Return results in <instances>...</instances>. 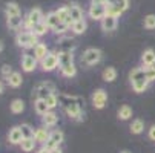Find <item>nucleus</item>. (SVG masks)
Returning a JSON list of instances; mask_svg holds the SVG:
<instances>
[{
  "label": "nucleus",
  "instance_id": "obj_1",
  "mask_svg": "<svg viewBox=\"0 0 155 153\" xmlns=\"http://www.w3.org/2000/svg\"><path fill=\"white\" fill-rule=\"evenodd\" d=\"M58 101H60V106L63 107V110L66 112V115L69 118L77 120V121L83 120V104L84 103L80 97L61 94V95H58Z\"/></svg>",
  "mask_w": 155,
  "mask_h": 153
},
{
  "label": "nucleus",
  "instance_id": "obj_2",
  "mask_svg": "<svg viewBox=\"0 0 155 153\" xmlns=\"http://www.w3.org/2000/svg\"><path fill=\"white\" fill-rule=\"evenodd\" d=\"M129 80H130L132 91H134L135 94H143L149 87V84H150L147 81V78H146V74H144V68L143 66L132 69L130 74H129Z\"/></svg>",
  "mask_w": 155,
  "mask_h": 153
},
{
  "label": "nucleus",
  "instance_id": "obj_3",
  "mask_svg": "<svg viewBox=\"0 0 155 153\" xmlns=\"http://www.w3.org/2000/svg\"><path fill=\"white\" fill-rule=\"evenodd\" d=\"M15 43L17 46L23 49H34L40 41H38V37L32 31H20L15 35Z\"/></svg>",
  "mask_w": 155,
  "mask_h": 153
},
{
  "label": "nucleus",
  "instance_id": "obj_4",
  "mask_svg": "<svg viewBox=\"0 0 155 153\" xmlns=\"http://www.w3.org/2000/svg\"><path fill=\"white\" fill-rule=\"evenodd\" d=\"M54 92H55V86L52 83H46L45 81V83H40V84H37L34 87L32 98H34V101L35 100H45L48 95H51Z\"/></svg>",
  "mask_w": 155,
  "mask_h": 153
},
{
  "label": "nucleus",
  "instance_id": "obj_5",
  "mask_svg": "<svg viewBox=\"0 0 155 153\" xmlns=\"http://www.w3.org/2000/svg\"><path fill=\"white\" fill-rule=\"evenodd\" d=\"M101 57H103V54H101L100 49H97V48H87L83 52V55H81V61L84 64H87V66H95V64H98L101 61Z\"/></svg>",
  "mask_w": 155,
  "mask_h": 153
},
{
  "label": "nucleus",
  "instance_id": "obj_6",
  "mask_svg": "<svg viewBox=\"0 0 155 153\" xmlns=\"http://www.w3.org/2000/svg\"><path fill=\"white\" fill-rule=\"evenodd\" d=\"M40 66L45 72H52L57 68H60V60H58V54L57 52H49L45 58L40 61Z\"/></svg>",
  "mask_w": 155,
  "mask_h": 153
},
{
  "label": "nucleus",
  "instance_id": "obj_7",
  "mask_svg": "<svg viewBox=\"0 0 155 153\" xmlns=\"http://www.w3.org/2000/svg\"><path fill=\"white\" fill-rule=\"evenodd\" d=\"M63 139H64L63 132H61V130H58V129H54L52 132H51V135H49V139L46 141V144L43 145V147H46L48 150H54V148L60 147V144L63 142Z\"/></svg>",
  "mask_w": 155,
  "mask_h": 153
},
{
  "label": "nucleus",
  "instance_id": "obj_8",
  "mask_svg": "<svg viewBox=\"0 0 155 153\" xmlns=\"http://www.w3.org/2000/svg\"><path fill=\"white\" fill-rule=\"evenodd\" d=\"M106 103H107V94H106V91L104 89H97L92 94V106L100 110V109H104Z\"/></svg>",
  "mask_w": 155,
  "mask_h": 153
},
{
  "label": "nucleus",
  "instance_id": "obj_9",
  "mask_svg": "<svg viewBox=\"0 0 155 153\" xmlns=\"http://www.w3.org/2000/svg\"><path fill=\"white\" fill-rule=\"evenodd\" d=\"M37 58L31 54H23L21 57V69L25 72H34L37 69Z\"/></svg>",
  "mask_w": 155,
  "mask_h": 153
},
{
  "label": "nucleus",
  "instance_id": "obj_10",
  "mask_svg": "<svg viewBox=\"0 0 155 153\" xmlns=\"http://www.w3.org/2000/svg\"><path fill=\"white\" fill-rule=\"evenodd\" d=\"M87 15L92 20H103L106 17V5H91L87 9Z\"/></svg>",
  "mask_w": 155,
  "mask_h": 153
},
{
  "label": "nucleus",
  "instance_id": "obj_11",
  "mask_svg": "<svg viewBox=\"0 0 155 153\" xmlns=\"http://www.w3.org/2000/svg\"><path fill=\"white\" fill-rule=\"evenodd\" d=\"M49 135H51V132L48 130V127L41 126V127L35 129V133H34V139H35V142H37V144H41V145H45V144H46V141L49 139Z\"/></svg>",
  "mask_w": 155,
  "mask_h": 153
},
{
  "label": "nucleus",
  "instance_id": "obj_12",
  "mask_svg": "<svg viewBox=\"0 0 155 153\" xmlns=\"http://www.w3.org/2000/svg\"><path fill=\"white\" fill-rule=\"evenodd\" d=\"M55 14H57V17H58V20L61 21V23L68 25L69 28L72 26L74 20H72L71 15H69V6H60V8L55 11Z\"/></svg>",
  "mask_w": 155,
  "mask_h": 153
},
{
  "label": "nucleus",
  "instance_id": "obj_13",
  "mask_svg": "<svg viewBox=\"0 0 155 153\" xmlns=\"http://www.w3.org/2000/svg\"><path fill=\"white\" fill-rule=\"evenodd\" d=\"M58 60H60V69L69 66V64H74V51H60Z\"/></svg>",
  "mask_w": 155,
  "mask_h": 153
},
{
  "label": "nucleus",
  "instance_id": "obj_14",
  "mask_svg": "<svg viewBox=\"0 0 155 153\" xmlns=\"http://www.w3.org/2000/svg\"><path fill=\"white\" fill-rule=\"evenodd\" d=\"M100 25H101V29H103L104 32H112V31H115V28H117V17L106 15V17L100 21Z\"/></svg>",
  "mask_w": 155,
  "mask_h": 153
},
{
  "label": "nucleus",
  "instance_id": "obj_15",
  "mask_svg": "<svg viewBox=\"0 0 155 153\" xmlns=\"http://www.w3.org/2000/svg\"><path fill=\"white\" fill-rule=\"evenodd\" d=\"M8 141L14 145L20 144L21 141H23V135H21V130H20V126H15L9 130V133H8Z\"/></svg>",
  "mask_w": 155,
  "mask_h": 153
},
{
  "label": "nucleus",
  "instance_id": "obj_16",
  "mask_svg": "<svg viewBox=\"0 0 155 153\" xmlns=\"http://www.w3.org/2000/svg\"><path fill=\"white\" fill-rule=\"evenodd\" d=\"M141 64H143V68L155 66V51L153 49H146L141 54Z\"/></svg>",
  "mask_w": 155,
  "mask_h": 153
},
{
  "label": "nucleus",
  "instance_id": "obj_17",
  "mask_svg": "<svg viewBox=\"0 0 155 153\" xmlns=\"http://www.w3.org/2000/svg\"><path fill=\"white\" fill-rule=\"evenodd\" d=\"M58 121V115L54 112V110H49L48 113H45L41 116V124L45 127H54Z\"/></svg>",
  "mask_w": 155,
  "mask_h": 153
},
{
  "label": "nucleus",
  "instance_id": "obj_18",
  "mask_svg": "<svg viewBox=\"0 0 155 153\" xmlns=\"http://www.w3.org/2000/svg\"><path fill=\"white\" fill-rule=\"evenodd\" d=\"M6 25L12 31H18L20 28H23V17L21 15H14V17H6Z\"/></svg>",
  "mask_w": 155,
  "mask_h": 153
},
{
  "label": "nucleus",
  "instance_id": "obj_19",
  "mask_svg": "<svg viewBox=\"0 0 155 153\" xmlns=\"http://www.w3.org/2000/svg\"><path fill=\"white\" fill-rule=\"evenodd\" d=\"M49 54V49H48V46L45 45V43H38V45L34 48V57L37 58V61H41L43 58H45L46 55Z\"/></svg>",
  "mask_w": 155,
  "mask_h": 153
},
{
  "label": "nucleus",
  "instance_id": "obj_20",
  "mask_svg": "<svg viewBox=\"0 0 155 153\" xmlns=\"http://www.w3.org/2000/svg\"><path fill=\"white\" fill-rule=\"evenodd\" d=\"M43 21H45V23L49 26V29H52V31L61 23V21L58 20V17H57V14H55V11L54 12H48L45 15V18H43Z\"/></svg>",
  "mask_w": 155,
  "mask_h": 153
},
{
  "label": "nucleus",
  "instance_id": "obj_21",
  "mask_svg": "<svg viewBox=\"0 0 155 153\" xmlns=\"http://www.w3.org/2000/svg\"><path fill=\"white\" fill-rule=\"evenodd\" d=\"M68 6H69V15H71V18H72L74 21L84 18V17H83V9H81V6H80L78 3H71V5H68Z\"/></svg>",
  "mask_w": 155,
  "mask_h": 153
},
{
  "label": "nucleus",
  "instance_id": "obj_22",
  "mask_svg": "<svg viewBox=\"0 0 155 153\" xmlns=\"http://www.w3.org/2000/svg\"><path fill=\"white\" fill-rule=\"evenodd\" d=\"M86 29H87V23H86V20H84V18L74 21L72 26H71V31H72L75 35H81V34H84Z\"/></svg>",
  "mask_w": 155,
  "mask_h": 153
},
{
  "label": "nucleus",
  "instance_id": "obj_23",
  "mask_svg": "<svg viewBox=\"0 0 155 153\" xmlns=\"http://www.w3.org/2000/svg\"><path fill=\"white\" fill-rule=\"evenodd\" d=\"M6 81H8V86H9V87H14V89H17V87H20L21 83H23V77H21L20 72H12Z\"/></svg>",
  "mask_w": 155,
  "mask_h": 153
},
{
  "label": "nucleus",
  "instance_id": "obj_24",
  "mask_svg": "<svg viewBox=\"0 0 155 153\" xmlns=\"http://www.w3.org/2000/svg\"><path fill=\"white\" fill-rule=\"evenodd\" d=\"M34 110H35L37 115L43 116L45 113L49 112V107H48V104H46L45 100H35V101H34Z\"/></svg>",
  "mask_w": 155,
  "mask_h": 153
},
{
  "label": "nucleus",
  "instance_id": "obj_25",
  "mask_svg": "<svg viewBox=\"0 0 155 153\" xmlns=\"http://www.w3.org/2000/svg\"><path fill=\"white\" fill-rule=\"evenodd\" d=\"M5 14L6 17H14V15H21L20 14V6L15 2H8L5 5Z\"/></svg>",
  "mask_w": 155,
  "mask_h": 153
},
{
  "label": "nucleus",
  "instance_id": "obj_26",
  "mask_svg": "<svg viewBox=\"0 0 155 153\" xmlns=\"http://www.w3.org/2000/svg\"><path fill=\"white\" fill-rule=\"evenodd\" d=\"M23 110H25V101L21 98L12 100V103H11V112L15 113V115H20Z\"/></svg>",
  "mask_w": 155,
  "mask_h": 153
},
{
  "label": "nucleus",
  "instance_id": "obj_27",
  "mask_svg": "<svg viewBox=\"0 0 155 153\" xmlns=\"http://www.w3.org/2000/svg\"><path fill=\"white\" fill-rule=\"evenodd\" d=\"M101 77H103V80H104L106 83H112V81H115V80H117V71H115V68H112V66L106 68V69L103 71Z\"/></svg>",
  "mask_w": 155,
  "mask_h": 153
},
{
  "label": "nucleus",
  "instance_id": "obj_28",
  "mask_svg": "<svg viewBox=\"0 0 155 153\" xmlns=\"http://www.w3.org/2000/svg\"><path fill=\"white\" fill-rule=\"evenodd\" d=\"M35 139L34 138H23V141H21L18 145H20V148L23 150L25 153H29V151H32L34 148H35Z\"/></svg>",
  "mask_w": 155,
  "mask_h": 153
},
{
  "label": "nucleus",
  "instance_id": "obj_29",
  "mask_svg": "<svg viewBox=\"0 0 155 153\" xmlns=\"http://www.w3.org/2000/svg\"><path fill=\"white\" fill-rule=\"evenodd\" d=\"M130 132L134 133V135L143 133V132H144V123H143V120L137 118V120L132 121V124H130Z\"/></svg>",
  "mask_w": 155,
  "mask_h": 153
},
{
  "label": "nucleus",
  "instance_id": "obj_30",
  "mask_svg": "<svg viewBox=\"0 0 155 153\" xmlns=\"http://www.w3.org/2000/svg\"><path fill=\"white\" fill-rule=\"evenodd\" d=\"M117 115H118V120H121V121H126V120H129V118L132 116V107H129L127 104L121 106V107L118 109Z\"/></svg>",
  "mask_w": 155,
  "mask_h": 153
},
{
  "label": "nucleus",
  "instance_id": "obj_31",
  "mask_svg": "<svg viewBox=\"0 0 155 153\" xmlns=\"http://www.w3.org/2000/svg\"><path fill=\"white\" fill-rule=\"evenodd\" d=\"M49 31V26L45 23V21H40V23H37V25H34V28H32V32L37 35V37H41V35H45L46 32Z\"/></svg>",
  "mask_w": 155,
  "mask_h": 153
},
{
  "label": "nucleus",
  "instance_id": "obj_32",
  "mask_svg": "<svg viewBox=\"0 0 155 153\" xmlns=\"http://www.w3.org/2000/svg\"><path fill=\"white\" fill-rule=\"evenodd\" d=\"M60 72L66 78H72V77L77 75V68H75V64H69V66H66V68H61Z\"/></svg>",
  "mask_w": 155,
  "mask_h": 153
},
{
  "label": "nucleus",
  "instance_id": "obj_33",
  "mask_svg": "<svg viewBox=\"0 0 155 153\" xmlns=\"http://www.w3.org/2000/svg\"><path fill=\"white\" fill-rule=\"evenodd\" d=\"M45 101H46V104H48V107H49V110H54V109L60 104V101H58V95H55V92L51 94V95H48V97L45 98Z\"/></svg>",
  "mask_w": 155,
  "mask_h": 153
},
{
  "label": "nucleus",
  "instance_id": "obj_34",
  "mask_svg": "<svg viewBox=\"0 0 155 153\" xmlns=\"http://www.w3.org/2000/svg\"><path fill=\"white\" fill-rule=\"evenodd\" d=\"M123 14V11L117 6V5H106V15H112V17H120Z\"/></svg>",
  "mask_w": 155,
  "mask_h": 153
},
{
  "label": "nucleus",
  "instance_id": "obj_35",
  "mask_svg": "<svg viewBox=\"0 0 155 153\" xmlns=\"http://www.w3.org/2000/svg\"><path fill=\"white\" fill-rule=\"evenodd\" d=\"M20 130H21V135H23V138H34L35 130H34L29 124H20Z\"/></svg>",
  "mask_w": 155,
  "mask_h": 153
},
{
  "label": "nucleus",
  "instance_id": "obj_36",
  "mask_svg": "<svg viewBox=\"0 0 155 153\" xmlns=\"http://www.w3.org/2000/svg\"><path fill=\"white\" fill-rule=\"evenodd\" d=\"M143 25H144V28L149 29V31L155 29V14L146 15V17H144V21H143Z\"/></svg>",
  "mask_w": 155,
  "mask_h": 153
},
{
  "label": "nucleus",
  "instance_id": "obj_37",
  "mask_svg": "<svg viewBox=\"0 0 155 153\" xmlns=\"http://www.w3.org/2000/svg\"><path fill=\"white\" fill-rule=\"evenodd\" d=\"M144 74H146V78H147L149 83H153L155 81V66L144 68Z\"/></svg>",
  "mask_w": 155,
  "mask_h": 153
},
{
  "label": "nucleus",
  "instance_id": "obj_38",
  "mask_svg": "<svg viewBox=\"0 0 155 153\" xmlns=\"http://www.w3.org/2000/svg\"><path fill=\"white\" fill-rule=\"evenodd\" d=\"M12 72H14V71H12V68L9 66V64H3L2 69H0V74H2V77H3L5 80H8V78H9V75H11Z\"/></svg>",
  "mask_w": 155,
  "mask_h": 153
},
{
  "label": "nucleus",
  "instance_id": "obj_39",
  "mask_svg": "<svg viewBox=\"0 0 155 153\" xmlns=\"http://www.w3.org/2000/svg\"><path fill=\"white\" fill-rule=\"evenodd\" d=\"M68 29H69V26H68V25H64V23H60V25H58V26H57V28L54 29V32H55L57 35H63V34H64L66 31H68Z\"/></svg>",
  "mask_w": 155,
  "mask_h": 153
},
{
  "label": "nucleus",
  "instance_id": "obj_40",
  "mask_svg": "<svg viewBox=\"0 0 155 153\" xmlns=\"http://www.w3.org/2000/svg\"><path fill=\"white\" fill-rule=\"evenodd\" d=\"M114 5H117V6L124 12V11L129 8V0H118V2H117V3H114Z\"/></svg>",
  "mask_w": 155,
  "mask_h": 153
},
{
  "label": "nucleus",
  "instance_id": "obj_41",
  "mask_svg": "<svg viewBox=\"0 0 155 153\" xmlns=\"http://www.w3.org/2000/svg\"><path fill=\"white\" fill-rule=\"evenodd\" d=\"M147 136H149V139H150V141H155V124H153V126L149 129Z\"/></svg>",
  "mask_w": 155,
  "mask_h": 153
},
{
  "label": "nucleus",
  "instance_id": "obj_42",
  "mask_svg": "<svg viewBox=\"0 0 155 153\" xmlns=\"http://www.w3.org/2000/svg\"><path fill=\"white\" fill-rule=\"evenodd\" d=\"M91 5H106L104 0H91Z\"/></svg>",
  "mask_w": 155,
  "mask_h": 153
},
{
  "label": "nucleus",
  "instance_id": "obj_43",
  "mask_svg": "<svg viewBox=\"0 0 155 153\" xmlns=\"http://www.w3.org/2000/svg\"><path fill=\"white\" fill-rule=\"evenodd\" d=\"M35 153H51V150H48L46 147H43V145H41V148H38Z\"/></svg>",
  "mask_w": 155,
  "mask_h": 153
},
{
  "label": "nucleus",
  "instance_id": "obj_44",
  "mask_svg": "<svg viewBox=\"0 0 155 153\" xmlns=\"http://www.w3.org/2000/svg\"><path fill=\"white\" fill-rule=\"evenodd\" d=\"M104 2H106V5H114V3L118 2V0H104Z\"/></svg>",
  "mask_w": 155,
  "mask_h": 153
},
{
  "label": "nucleus",
  "instance_id": "obj_45",
  "mask_svg": "<svg viewBox=\"0 0 155 153\" xmlns=\"http://www.w3.org/2000/svg\"><path fill=\"white\" fill-rule=\"evenodd\" d=\"M51 153H63V150H61L60 147H57V148H54V150H51Z\"/></svg>",
  "mask_w": 155,
  "mask_h": 153
},
{
  "label": "nucleus",
  "instance_id": "obj_46",
  "mask_svg": "<svg viewBox=\"0 0 155 153\" xmlns=\"http://www.w3.org/2000/svg\"><path fill=\"white\" fill-rule=\"evenodd\" d=\"M3 91H5V84H3L2 81H0V95L3 94Z\"/></svg>",
  "mask_w": 155,
  "mask_h": 153
},
{
  "label": "nucleus",
  "instance_id": "obj_47",
  "mask_svg": "<svg viewBox=\"0 0 155 153\" xmlns=\"http://www.w3.org/2000/svg\"><path fill=\"white\" fill-rule=\"evenodd\" d=\"M2 51H3V43L0 41V52H2Z\"/></svg>",
  "mask_w": 155,
  "mask_h": 153
},
{
  "label": "nucleus",
  "instance_id": "obj_48",
  "mask_svg": "<svg viewBox=\"0 0 155 153\" xmlns=\"http://www.w3.org/2000/svg\"><path fill=\"white\" fill-rule=\"evenodd\" d=\"M121 153H129V151H121Z\"/></svg>",
  "mask_w": 155,
  "mask_h": 153
}]
</instances>
